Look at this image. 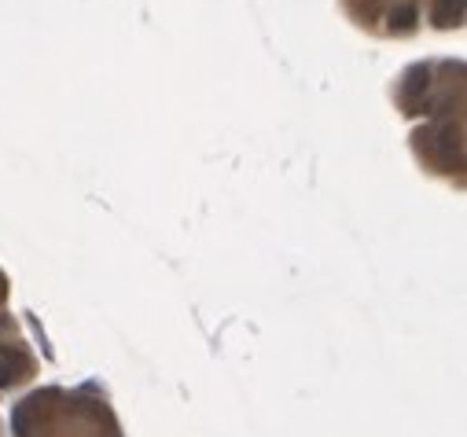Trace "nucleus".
Segmentation results:
<instances>
[{
	"instance_id": "f03ea898",
	"label": "nucleus",
	"mask_w": 467,
	"mask_h": 437,
	"mask_svg": "<svg viewBox=\"0 0 467 437\" xmlns=\"http://www.w3.org/2000/svg\"><path fill=\"white\" fill-rule=\"evenodd\" d=\"M434 22H438V26H460L463 22V0H438V8H434Z\"/></svg>"
},
{
	"instance_id": "7ed1b4c3",
	"label": "nucleus",
	"mask_w": 467,
	"mask_h": 437,
	"mask_svg": "<svg viewBox=\"0 0 467 437\" xmlns=\"http://www.w3.org/2000/svg\"><path fill=\"white\" fill-rule=\"evenodd\" d=\"M412 19H416V11H412V8H401V11H397V30H409Z\"/></svg>"
},
{
	"instance_id": "f257e3e1",
	"label": "nucleus",
	"mask_w": 467,
	"mask_h": 437,
	"mask_svg": "<svg viewBox=\"0 0 467 437\" xmlns=\"http://www.w3.org/2000/svg\"><path fill=\"white\" fill-rule=\"evenodd\" d=\"M26 371H30V360L23 357L19 349L0 346V390H4V386H15Z\"/></svg>"
}]
</instances>
